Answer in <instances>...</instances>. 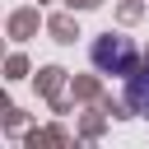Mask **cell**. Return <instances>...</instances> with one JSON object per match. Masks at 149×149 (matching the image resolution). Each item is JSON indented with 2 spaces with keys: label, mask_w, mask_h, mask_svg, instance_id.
<instances>
[{
  "label": "cell",
  "mask_w": 149,
  "mask_h": 149,
  "mask_svg": "<svg viewBox=\"0 0 149 149\" xmlns=\"http://www.w3.org/2000/svg\"><path fill=\"white\" fill-rule=\"evenodd\" d=\"M126 107H130L135 116H144V121H149V61H144V65H135V70L126 74Z\"/></svg>",
  "instance_id": "cell-2"
},
{
  "label": "cell",
  "mask_w": 149,
  "mask_h": 149,
  "mask_svg": "<svg viewBox=\"0 0 149 149\" xmlns=\"http://www.w3.org/2000/svg\"><path fill=\"white\" fill-rule=\"evenodd\" d=\"M93 61L102 65V70H121V74H130L135 70V51H130V42H112V37H102L98 47H93Z\"/></svg>",
  "instance_id": "cell-1"
}]
</instances>
